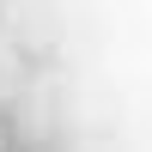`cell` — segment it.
Masks as SVG:
<instances>
[{"label": "cell", "mask_w": 152, "mask_h": 152, "mask_svg": "<svg viewBox=\"0 0 152 152\" xmlns=\"http://www.w3.org/2000/svg\"><path fill=\"white\" fill-rule=\"evenodd\" d=\"M0 152H6V128H0Z\"/></svg>", "instance_id": "7a4b0ae2"}, {"label": "cell", "mask_w": 152, "mask_h": 152, "mask_svg": "<svg viewBox=\"0 0 152 152\" xmlns=\"http://www.w3.org/2000/svg\"><path fill=\"white\" fill-rule=\"evenodd\" d=\"M18 73H24V67H18V43L0 31V110L18 97Z\"/></svg>", "instance_id": "6da1fadb"}]
</instances>
